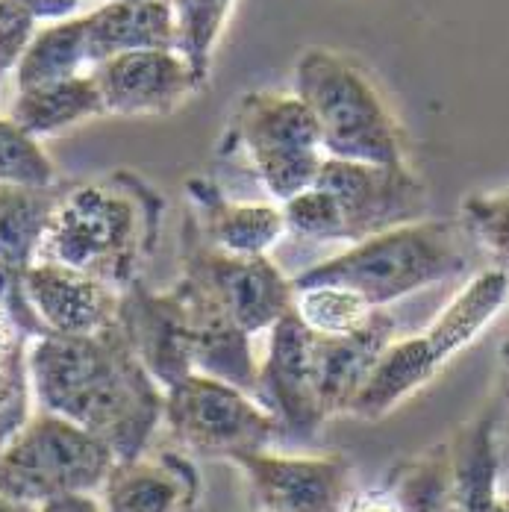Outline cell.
I'll list each match as a JSON object with an SVG mask.
<instances>
[{
  "label": "cell",
  "instance_id": "cell-2",
  "mask_svg": "<svg viewBox=\"0 0 509 512\" xmlns=\"http://www.w3.org/2000/svg\"><path fill=\"white\" fill-rule=\"evenodd\" d=\"M165 198L151 183L118 168L98 180H74L53 209L33 262L86 271L115 289L142 280L156 251Z\"/></svg>",
  "mask_w": 509,
  "mask_h": 512
},
{
  "label": "cell",
  "instance_id": "cell-18",
  "mask_svg": "<svg viewBox=\"0 0 509 512\" xmlns=\"http://www.w3.org/2000/svg\"><path fill=\"white\" fill-rule=\"evenodd\" d=\"M171 286L180 295L189 315L195 371L212 374L218 380H227L251 392L256 383V368H259L254 357V336L245 327H239L224 309L186 277H177Z\"/></svg>",
  "mask_w": 509,
  "mask_h": 512
},
{
  "label": "cell",
  "instance_id": "cell-16",
  "mask_svg": "<svg viewBox=\"0 0 509 512\" xmlns=\"http://www.w3.org/2000/svg\"><path fill=\"white\" fill-rule=\"evenodd\" d=\"M24 289L51 333L86 336L118 321L121 289L86 271L56 262H33L24 268Z\"/></svg>",
  "mask_w": 509,
  "mask_h": 512
},
{
  "label": "cell",
  "instance_id": "cell-8",
  "mask_svg": "<svg viewBox=\"0 0 509 512\" xmlns=\"http://www.w3.org/2000/svg\"><path fill=\"white\" fill-rule=\"evenodd\" d=\"M218 154L248 156L256 180L280 204L315 183L327 156L309 106L295 92L274 89H254L239 98Z\"/></svg>",
  "mask_w": 509,
  "mask_h": 512
},
{
  "label": "cell",
  "instance_id": "cell-31",
  "mask_svg": "<svg viewBox=\"0 0 509 512\" xmlns=\"http://www.w3.org/2000/svg\"><path fill=\"white\" fill-rule=\"evenodd\" d=\"M345 512H407L404 501L398 498V492L383 480L380 486L362 489L354 492L351 504L345 507Z\"/></svg>",
  "mask_w": 509,
  "mask_h": 512
},
{
  "label": "cell",
  "instance_id": "cell-22",
  "mask_svg": "<svg viewBox=\"0 0 509 512\" xmlns=\"http://www.w3.org/2000/svg\"><path fill=\"white\" fill-rule=\"evenodd\" d=\"M71 186L74 180H53L48 186L0 183V259L3 262L15 268L33 265L53 209Z\"/></svg>",
  "mask_w": 509,
  "mask_h": 512
},
{
  "label": "cell",
  "instance_id": "cell-6",
  "mask_svg": "<svg viewBox=\"0 0 509 512\" xmlns=\"http://www.w3.org/2000/svg\"><path fill=\"white\" fill-rule=\"evenodd\" d=\"M509 298V268L492 265L477 271L448 307L442 309L421 333L395 339L377 368L371 371L365 389L359 392L348 415L362 421H377L404 404L421 386H427L439 368L471 345L489 321L498 318Z\"/></svg>",
  "mask_w": 509,
  "mask_h": 512
},
{
  "label": "cell",
  "instance_id": "cell-29",
  "mask_svg": "<svg viewBox=\"0 0 509 512\" xmlns=\"http://www.w3.org/2000/svg\"><path fill=\"white\" fill-rule=\"evenodd\" d=\"M39 18L21 0H0V77L15 71L36 36Z\"/></svg>",
  "mask_w": 509,
  "mask_h": 512
},
{
  "label": "cell",
  "instance_id": "cell-7",
  "mask_svg": "<svg viewBox=\"0 0 509 512\" xmlns=\"http://www.w3.org/2000/svg\"><path fill=\"white\" fill-rule=\"evenodd\" d=\"M115 460L95 433L39 407L0 448V495L36 510L65 495H98Z\"/></svg>",
  "mask_w": 509,
  "mask_h": 512
},
{
  "label": "cell",
  "instance_id": "cell-25",
  "mask_svg": "<svg viewBox=\"0 0 509 512\" xmlns=\"http://www.w3.org/2000/svg\"><path fill=\"white\" fill-rule=\"evenodd\" d=\"M30 342L33 339L15 321V315L0 307V448L33 412L30 410L33 389H30V368H27Z\"/></svg>",
  "mask_w": 509,
  "mask_h": 512
},
{
  "label": "cell",
  "instance_id": "cell-14",
  "mask_svg": "<svg viewBox=\"0 0 509 512\" xmlns=\"http://www.w3.org/2000/svg\"><path fill=\"white\" fill-rule=\"evenodd\" d=\"M118 324L162 389H171L195 371L189 315L174 286H168V292H153L145 280H136L121 289Z\"/></svg>",
  "mask_w": 509,
  "mask_h": 512
},
{
  "label": "cell",
  "instance_id": "cell-3",
  "mask_svg": "<svg viewBox=\"0 0 509 512\" xmlns=\"http://www.w3.org/2000/svg\"><path fill=\"white\" fill-rule=\"evenodd\" d=\"M468 233L457 221L418 218L380 230L292 280L306 286H345L371 307H389L418 289L468 271Z\"/></svg>",
  "mask_w": 509,
  "mask_h": 512
},
{
  "label": "cell",
  "instance_id": "cell-32",
  "mask_svg": "<svg viewBox=\"0 0 509 512\" xmlns=\"http://www.w3.org/2000/svg\"><path fill=\"white\" fill-rule=\"evenodd\" d=\"M39 21H59V18H71L74 9L80 6V0H21Z\"/></svg>",
  "mask_w": 509,
  "mask_h": 512
},
{
  "label": "cell",
  "instance_id": "cell-12",
  "mask_svg": "<svg viewBox=\"0 0 509 512\" xmlns=\"http://www.w3.org/2000/svg\"><path fill=\"white\" fill-rule=\"evenodd\" d=\"M251 395L295 439L315 436L327 421L312 377V330L295 309L268 330V354L256 368Z\"/></svg>",
  "mask_w": 509,
  "mask_h": 512
},
{
  "label": "cell",
  "instance_id": "cell-24",
  "mask_svg": "<svg viewBox=\"0 0 509 512\" xmlns=\"http://www.w3.org/2000/svg\"><path fill=\"white\" fill-rule=\"evenodd\" d=\"M236 0H171L174 51L180 53L204 89L212 74V53L227 27Z\"/></svg>",
  "mask_w": 509,
  "mask_h": 512
},
{
  "label": "cell",
  "instance_id": "cell-34",
  "mask_svg": "<svg viewBox=\"0 0 509 512\" xmlns=\"http://www.w3.org/2000/svg\"><path fill=\"white\" fill-rule=\"evenodd\" d=\"M0 512H36V507L18 504V501H9L6 495H0Z\"/></svg>",
  "mask_w": 509,
  "mask_h": 512
},
{
  "label": "cell",
  "instance_id": "cell-15",
  "mask_svg": "<svg viewBox=\"0 0 509 512\" xmlns=\"http://www.w3.org/2000/svg\"><path fill=\"white\" fill-rule=\"evenodd\" d=\"M98 501L103 512H195L201 474L186 454L148 448L133 460H115Z\"/></svg>",
  "mask_w": 509,
  "mask_h": 512
},
{
  "label": "cell",
  "instance_id": "cell-21",
  "mask_svg": "<svg viewBox=\"0 0 509 512\" xmlns=\"http://www.w3.org/2000/svg\"><path fill=\"white\" fill-rule=\"evenodd\" d=\"M101 115H106V106L92 71L39 86H24L9 106V118L36 139L56 136L68 127H77Z\"/></svg>",
  "mask_w": 509,
  "mask_h": 512
},
{
  "label": "cell",
  "instance_id": "cell-20",
  "mask_svg": "<svg viewBox=\"0 0 509 512\" xmlns=\"http://www.w3.org/2000/svg\"><path fill=\"white\" fill-rule=\"evenodd\" d=\"M174 48L171 0H118L86 15L89 65L115 53Z\"/></svg>",
  "mask_w": 509,
  "mask_h": 512
},
{
  "label": "cell",
  "instance_id": "cell-10",
  "mask_svg": "<svg viewBox=\"0 0 509 512\" xmlns=\"http://www.w3.org/2000/svg\"><path fill=\"white\" fill-rule=\"evenodd\" d=\"M180 277L195 283L251 336L268 333L295 309V286L268 254H233L209 245L192 209L180 227Z\"/></svg>",
  "mask_w": 509,
  "mask_h": 512
},
{
  "label": "cell",
  "instance_id": "cell-1",
  "mask_svg": "<svg viewBox=\"0 0 509 512\" xmlns=\"http://www.w3.org/2000/svg\"><path fill=\"white\" fill-rule=\"evenodd\" d=\"M33 401L103 439L118 460L151 448L165 389L148 374L121 324L98 333H45L27 351Z\"/></svg>",
  "mask_w": 509,
  "mask_h": 512
},
{
  "label": "cell",
  "instance_id": "cell-23",
  "mask_svg": "<svg viewBox=\"0 0 509 512\" xmlns=\"http://www.w3.org/2000/svg\"><path fill=\"white\" fill-rule=\"evenodd\" d=\"M83 65H89L86 51V15H71L51 21L45 30H36L33 42L15 65V86H39L51 80H65L74 74H83Z\"/></svg>",
  "mask_w": 509,
  "mask_h": 512
},
{
  "label": "cell",
  "instance_id": "cell-9",
  "mask_svg": "<svg viewBox=\"0 0 509 512\" xmlns=\"http://www.w3.org/2000/svg\"><path fill=\"white\" fill-rule=\"evenodd\" d=\"M162 424L186 451L230 462L268 448L283 433L251 392L201 371L165 389Z\"/></svg>",
  "mask_w": 509,
  "mask_h": 512
},
{
  "label": "cell",
  "instance_id": "cell-19",
  "mask_svg": "<svg viewBox=\"0 0 509 512\" xmlns=\"http://www.w3.org/2000/svg\"><path fill=\"white\" fill-rule=\"evenodd\" d=\"M186 198L206 242L233 254H268L289 230L283 206L233 201L215 180L201 174L186 180Z\"/></svg>",
  "mask_w": 509,
  "mask_h": 512
},
{
  "label": "cell",
  "instance_id": "cell-17",
  "mask_svg": "<svg viewBox=\"0 0 509 512\" xmlns=\"http://www.w3.org/2000/svg\"><path fill=\"white\" fill-rule=\"evenodd\" d=\"M395 342V318L380 307L371 321L348 336L312 333V377L327 418L351 412L383 351Z\"/></svg>",
  "mask_w": 509,
  "mask_h": 512
},
{
  "label": "cell",
  "instance_id": "cell-26",
  "mask_svg": "<svg viewBox=\"0 0 509 512\" xmlns=\"http://www.w3.org/2000/svg\"><path fill=\"white\" fill-rule=\"evenodd\" d=\"M380 307L345 286H306L295 289V312L318 336H348L362 330Z\"/></svg>",
  "mask_w": 509,
  "mask_h": 512
},
{
  "label": "cell",
  "instance_id": "cell-11",
  "mask_svg": "<svg viewBox=\"0 0 509 512\" xmlns=\"http://www.w3.org/2000/svg\"><path fill=\"white\" fill-rule=\"evenodd\" d=\"M259 512H345L354 498V465L345 454H274L268 448L239 454Z\"/></svg>",
  "mask_w": 509,
  "mask_h": 512
},
{
  "label": "cell",
  "instance_id": "cell-5",
  "mask_svg": "<svg viewBox=\"0 0 509 512\" xmlns=\"http://www.w3.org/2000/svg\"><path fill=\"white\" fill-rule=\"evenodd\" d=\"M295 95L309 106L327 156L407 165V139L398 118L374 80L345 53L301 51L295 62Z\"/></svg>",
  "mask_w": 509,
  "mask_h": 512
},
{
  "label": "cell",
  "instance_id": "cell-33",
  "mask_svg": "<svg viewBox=\"0 0 509 512\" xmlns=\"http://www.w3.org/2000/svg\"><path fill=\"white\" fill-rule=\"evenodd\" d=\"M36 512H103L98 495H65L42 504Z\"/></svg>",
  "mask_w": 509,
  "mask_h": 512
},
{
  "label": "cell",
  "instance_id": "cell-13",
  "mask_svg": "<svg viewBox=\"0 0 509 512\" xmlns=\"http://www.w3.org/2000/svg\"><path fill=\"white\" fill-rule=\"evenodd\" d=\"M92 77L101 89L106 115L121 118L171 115L201 92L189 62L174 48L115 53L92 65Z\"/></svg>",
  "mask_w": 509,
  "mask_h": 512
},
{
  "label": "cell",
  "instance_id": "cell-4",
  "mask_svg": "<svg viewBox=\"0 0 509 512\" xmlns=\"http://www.w3.org/2000/svg\"><path fill=\"white\" fill-rule=\"evenodd\" d=\"M280 206L298 236L362 242L380 230L418 221L427 212V186L409 165L324 156L315 183Z\"/></svg>",
  "mask_w": 509,
  "mask_h": 512
},
{
  "label": "cell",
  "instance_id": "cell-28",
  "mask_svg": "<svg viewBox=\"0 0 509 512\" xmlns=\"http://www.w3.org/2000/svg\"><path fill=\"white\" fill-rule=\"evenodd\" d=\"M459 224L468 239L495 256L504 268L509 265V186L495 192H477L462 201Z\"/></svg>",
  "mask_w": 509,
  "mask_h": 512
},
{
  "label": "cell",
  "instance_id": "cell-30",
  "mask_svg": "<svg viewBox=\"0 0 509 512\" xmlns=\"http://www.w3.org/2000/svg\"><path fill=\"white\" fill-rule=\"evenodd\" d=\"M0 307L15 315V321L27 330L30 339H39L45 333H51L45 327V321L39 318V312L33 309L27 289H24V268H15L9 262L0 259Z\"/></svg>",
  "mask_w": 509,
  "mask_h": 512
},
{
  "label": "cell",
  "instance_id": "cell-27",
  "mask_svg": "<svg viewBox=\"0 0 509 512\" xmlns=\"http://www.w3.org/2000/svg\"><path fill=\"white\" fill-rule=\"evenodd\" d=\"M53 180H59L56 165L39 139L12 118H0V183L48 186Z\"/></svg>",
  "mask_w": 509,
  "mask_h": 512
},
{
  "label": "cell",
  "instance_id": "cell-35",
  "mask_svg": "<svg viewBox=\"0 0 509 512\" xmlns=\"http://www.w3.org/2000/svg\"><path fill=\"white\" fill-rule=\"evenodd\" d=\"M492 512H509V498H498V501H495V507H492Z\"/></svg>",
  "mask_w": 509,
  "mask_h": 512
},
{
  "label": "cell",
  "instance_id": "cell-36",
  "mask_svg": "<svg viewBox=\"0 0 509 512\" xmlns=\"http://www.w3.org/2000/svg\"><path fill=\"white\" fill-rule=\"evenodd\" d=\"M106 3H118V0H106Z\"/></svg>",
  "mask_w": 509,
  "mask_h": 512
}]
</instances>
